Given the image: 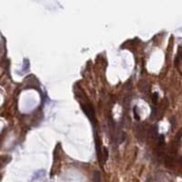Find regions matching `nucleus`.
Masks as SVG:
<instances>
[{
  "mask_svg": "<svg viewBox=\"0 0 182 182\" xmlns=\"http://www.w3.org/2000/svg\"><path fill=\"white\" fill-rule=\"evenodd\" d=\"M93 180H94V182H101V175H100V173L98 171L94 172Z\"/></svg>",
  "mask_w": 182,
  "mask_h": 182,
  "instance_id": "f03ea898",
  "label": "nucleus"
},
{
  "mask_svg": "<svg viewBox=\"0 0 182 182\" xmlns=\"http://www.w3.org/2000/svg\"><path fill=\"white\" fill-rule=\"evenodd\" d=\"M108 149H107V148H104V162H106V161L108 160Z\"/></svg>",
  "mask_w": 182,
  "mask_h": 182,
  "instance_id": "39448f33",
  "label": "nucleus"
},
{
  "mask_svg": "<svg viewBox=\"0 0 182 182\" xmlns=\"http://www.w3.org/2000/svg\"><path fill=\"white\" fill-rule=\"evenodd\" d=\"M158 96L157 93H154L152 96V100L154 102V104H157V101H158Z\"/></svg>",
  "mask_w": 182,
  "mask_h": 182,
  "instance_id": "7ed1b4c3",
  "label": "nucleus"
},
{
  "mask_svg": "<svg viewBox=\"0 0 182 182\" xmlns=\"http://www.w3.org/2000/svg\"><path fill=\"white\" fill-rule=\"evenodd\" d=\"M95 144H96V148H97V155H98V158L99 160V162H101V154H102V151H101V146H100V141L98 139V137H96L95 139Z\"/></svg>",
  "mask_w": 182,
  "mask_h": 182,
  "instance_id": "f257e3e1",
  "label": "nucleus"
},
{
  "mask_svg": "<svg viewBox=\"0 0 182 182\" xmlns=\"http://www.w3.org/2000/svg\"><path fill=\"white\" fill-rule=\"evenodd\" d=\"M133 113H134V116H135V118L137 120H139V115L137 113V108L136 107L134 108V109H133Z\"/></svg>",
  "mask_w": 182,
  "mask_h": 182,
  "instance_id": "20e7f679",
  "label": "nucleus"
}]
</instances>
